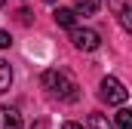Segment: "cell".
Returning <instances> with one entry per match:
<instances>
[{"label": "cell", "mask_w": 132, "mask_h": 129, "mask_svg": "<svg viewBox=\"0 0 132 129\" xmlns=\"http://www.w3.org/2000/svg\"><path fill=\"white\" fill-rule=\"evenodd\" d=\"M101 101H108V104H126V98H129V89L117 80V77H104L101 80V89H98Z\"/></svg>", "instance_id": "2"}, {"label": "cell", "mask_w": 132, "mask_h": 129, "mask_svg": "<svg viewBox=\"0 0 132 129\" xmlns=\"http://www.w3.org/2000/svg\"><path fill=\"white\" fill-rule=\"evenodd\" d=\"M108 6H111L114 12H123V9L129 6V0H108Z\"/></svg>", "instance_id": "11"}, {"label": "cell", "mask_w": 132, "mask_h": 129, "mask_svg": "<svg viewBox=\"0 0 132 129\" xmlns=\"http://www.w3.org/2000/svg\"><path fill=\"white\" fill-rule=\"evenodd\" d=\"M71 43H74L77 49H83V52H95L101 46V37H98V31H92V28H71Z\"/></svg>", "instance_id": "3"}, {"label": "cell", "mask_w": 132, "mask_h": 129, "mask_svg": "<svg viewBox=\"0 0 132 129\" xmlns=\"http://www.w3.org/2000/svg\"><path fill=\"white\" fill-rule=\"evenodd\" d=\"M89 129H111L104 114H89Z\"/></svg>", "instance_id": "9"}, {"label": "cell", "mask_w": 132, "mask_h": 129, "mask_svg": "<svg viewBox=\"0 0 132 129\" xmlns=\"http://www.w3.org/2000/svg\"><path fill=\"white\" fill-rule=\"evenodd\" d=\"M19 22H22V25H28V22H31V12H28V9H22V12H19Z\"/></svg>", "instance_id": "13"}, {"label": "cell", "mask_w": 132, "mask_h": 129, "mask_svg": "<svg viewBox=\"0 0 132 129\" xmlns=\"http://www.w3.org/2000/svg\"><path fill=\"white\" fill-rule=\"evenodd\" d=\"M0 129H22V114L15 108H0Z\"/></svg>", "instance_id": "4"}, {"label": "cell", "mask_w": 132, "mask_h": 129, "mask_svg": "<svg viewBox=\"0 0 132 129\" xmlns=\"http://www.w3.org/2000/svg\"><path fill=\"white\" fill-rule=\"evenodd\" d=\"M0 3H6V0H0Z\"/></svg>", "instance_id": "17"}, {"label": "cell", "mask_w": 132, "mask_h": 129, "mask_svg": "<svg viewBox=\"0 0 132 129\" xmlns=\"http://www.w3.org/2000/svg\"><path fill=\"white\" fill-rule=\"evenodd\" d=\"M43 89L59 101H77V83L62 71H43Z\"/></svg>", "instance_id": "1"}, {"label": "cell", "mask_w": 132, "mask_h": 129, "mask_svg": "<svg viewBox=\"0 0 132 129\" xmlns=\"http://www.w3.org/2000/svg\"><path fill=\"white\" fill-rule=\"evenodd\" d=\"M117 129H132V111H126V108L117 111Z\"/></svg>", "instance_id": "8"}, {"label": "cell", "mask_w": 132, "mask_h": 129, "mask_svg": "<svg viewBox=\"0 0 132 129\" xmlns=\"http://www.w3.org/2000/svg\"><path fill=\"white\" fill-rule=\"evenodd\" d=\"M9 86H12V68H9V62L0 59V92H6Z\"/></svg>", "instance_id": "7"}, {"label": "cell", "mask_w": 132, "mask_h": 129, "mask_svg": "<svg viewBox=\"0 0 132 129\" xmlns=\"http://www.w3.org/2000/svg\"><path fill=\"white\" fill-rule=\"evenodd\" d=\"M34 129H46V120H37V123H34Z\"/></svg>", "instance_id": "15"}, {"label": "cell", "mask_w": 132, "mask_h": 129, "mask_svg": "<svg viewBox=\"0 0 132 129\" xmlns=\"http://www.w3.org/2000/svg\"><path fill=\"white\" fill-rule=\"evenodd\" d=\"M52 15H55V25H62V28H74V22H77V12H74V9H68V6L55 9Z\"/></svg>", "instance_id": "5"}, {"label": "cell", "mask_w": 132, "mask_h": 129, "mask_svg": "<svg viewBox=\"0 0 132 129\" xmlns=\"http://www.w3.org/2000/svg\"><path fill=\"white\" fill-rule=\"evenodd\" d=\"M9 43H12V40H9V34H6V31H0V49H6Z\"/></svg>", "instance_id": "12"}, {"label": "cell", "mask_w": 132, "mask_h": 129, "mask_svg": "<svg viewBox=\"0 0 132 129\" xmlns=\"http://www.w3.org/2000/svg\"><path fill=\"white\" fill-rule=\"evenodd\" d=\"M46 3H52V0H46Z\"/></svg>", "instance_id": "16"}, {"label": "cell", "mask_w": 132, "mask_h": 129, "mask_svg": "<svg viewBox=\"0 0 132 129\" xmlns=\"http://www.w3.org/2000/svg\"><path fill=\"white\" fill-rule=\"evenodd\" d=\"M74 12L77 15H95L98 12V0H77L74 3Z\"/></svg>", "instance_id": "6"}, {"label": "cell", "mask_w": 132, "mask_h": 129, "mask_svg": "<svg viewBox=\"0 0 132 129\" xmlns=\"http://www.w3.org/2000/svg\"><path fill=\"white\" fill-rule=\"evenodd\" d=\"M117 15H120V25H123V28H126V31H132V6H126V9H123V12H117Z\"/></svg>", "instance_id": "10"}, {"label": "cell", "mask_w": 132, "mask_h": 129, "mask_svg": "<svg viewBox=\"0 0 132 129\" xmlns=\"http://www.w3.org/2000/svg\"><path fill=\"white\" fill-rule=\"evenodd\" d=\"M62 129H83V126H80V123H65Z\"/></svg>", "instance_id": "14"}]
</instances>
